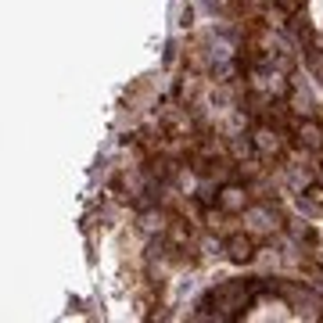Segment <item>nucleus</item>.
Instances as JSON below:
<instances>
[{
  "label": "nucleus",
  "instance_id": "nucleus-1",
  "mask_svg": "<svg viewBox=\"0 0 323 323\" xmlns=\"http://www.w3.org/2000/svg\"><path fill=\"white\" fill-rule=\"evenodd\" d=\"M230 255H234V259H248V255H252V241H248V237H234V241H230Z\"/></svg>",
  "mask_w": 323,
  "mask_h": 323
}]
</instances>
